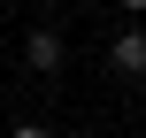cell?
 I'll use <instances>...</instances> for the list:
<instances>
[{
  "label": "cell",
  "instance_id": "5",
  "mask_svg": "<svg viewBox=\"0 0 146 138\" xmlns=\"http://www.w3.org/2000/svg\"><path fill=\"white\" fill-rule=\"evenodd\" d=\"M31 8H62V0H31Z\"/></svg>",
  "mask_w": 146,
  "mask_h": 138
},
{
  "label": "cell",
  "instance_id": "3",
  "mask_svg": "<svg viewBox=\"0 0 146 138\" xmlns=\"http://www.w3.org/2000/svg\"><path fill=\"white\" fill-rule=\"evenodd\" d=\"M8 138H54V131H46V123H15Z\"/></svg>",
  "mask_w": 146,
  "mask_h": 138
},
{
  "label": "cell",
  "instance_id": "4",
  "mask_svg": "<svg viewBox=\"0 0 146 138\" xmlns=\"http://www.w3.org/2000/svg\"><path fill=\"white\" fill-rule=\"evenodd\" d=\"M115 8H123V15H146V0H115Z\"/></svg>",
  "mask_w": 146,
  "mask_h": 138
},
{
  "label": "cell",
  "instance_id": "2",
  "mask_svg": "<svg viewBox=\"0 0 146 138\" xmlns=\"http://www.w3.org/2000/svg\"><path fill=\"white\" fill-rule=\"evenodd\" d=\"M108 69H115L123 85H146V31L139 23H123V31L108 38Z\"/></svg>",
  "mask_w": 146,
  "mask_h": 138
},
{
  "label": "cell",
  "instance_id": "1",
  "mask_svg": "<svg viewBox=\"0 0 146 138\" xmlns=\"http://www.w3.org/2000/svg\"><path fill=\"white\" fill-rule=\"evenodd\" d=\"M62 61H69L62 31H54V23H31V31H23V69H31V77H62Z\"/></svg>",
  "mask_w": 146,
  "mask_h": 138
}]
</instances>
